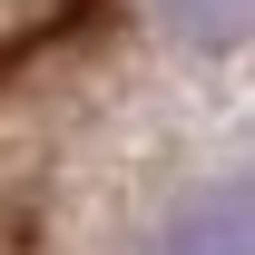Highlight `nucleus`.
Returning <instances> with one entry per match:
<instances>
[{"instance_id": "obj_1", "label": "nucleus", "mask_w": 255, "mask_h": 255, "mask_svg": "<svg viewBox=\"0 0 255 255\" xmlns=\"http://www.w3.org/2000/svg\"><path fill=\"white\" fill-rule=\"evenodd\" d=\"M147 255H255V206H246V187H196L187 206L157 226Z\"/></svg>"}, {"instance_id": "obj_2", "label": "nucleus", "mask_w": 255, "mask_h": 255, "mask_svg": "<svg viewBox=\"0 0 255 255\" xmlns=\"http://www.w3.org/2000/svg\"><path fill=\"white\" fill-rule=\"evenodd\" d=\"M157 10H167V30L196 39V49H236L255 30V0H157Z\"/></svg>"}]
</instances>
